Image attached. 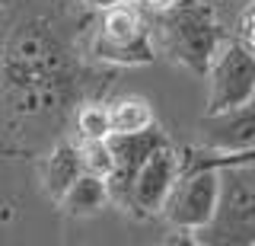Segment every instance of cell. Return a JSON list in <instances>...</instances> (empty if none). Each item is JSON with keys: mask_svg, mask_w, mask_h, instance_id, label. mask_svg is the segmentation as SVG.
<instances>
[{"mask_svg": "<svg viewBox=\"0 0 255 246\" xmlns=\"http://www.w3.org/2000/svg\"><path fill=\"white\" fill-rule=\"evenodd\" d=\"M156 32L172 61L207 77L211 61L223 42V29L214 16L211 3H204V0H172L169 6L159 10Z\"/></svg>", "mask_w": 255, "mask_h": 246, "instance_id": "cell-1", "label": "cell"}, {"mask_svg": "<svg viewBox=\"0 0 255 246\" xmlns=\"http://www.w3.org/2000/svg\"><path fill=\"white\" fill-rule=\"evenodd\" d=\"M214 218L191 234L204 246H255V163L223 166Z\"/></svg>", "mask_w": 255, "mask_h": 246, "instance_id": "cell-2", "label": "cell"}, {"mask_svg": "<svg viewBox=\"0 0 255 246\" xmlns=\"http://www.w3.org/2000/svg\"><path fill=\"white\" fill-rule=\"evenodd\" d=\"M93 54L112 64H150L156 58L150 29L143 26L131 3L118 0L112 6H102L99 32L93 38Z\"/></svg>", "mask_w": 255, "mask_h": 246, "instance_id": "cell-3", "label": "cell"}, {"mask_svg": "<svg viewBox=\"0 0 255 246\" xmlns=\"http://www.w3.org/2000/svg\"><path fill=\"white\" fill-rule=\"evenodd\" d=\"M207 115L227 112L255 99V48L246 42H227L217 48L207 70Z\"/></svg>", "mask_w": 255, "mask_h": 246, "instance_id": "cell-4", "label": "cell"}, {"mask_svg": "<svg viewBox=\"0 0 255 246\" xmlns=\"http://www.w3.org/2000/svg\"><path fill=\"white\" fill-rule=\"evenodd\" d=\"M217 195H220L217 170H182L175 186L166 195L159 214L172 227L185 230V234H195V230H201L214 218Z\"/></svg>", "mask_w": 255, "mask_h": 246, "instance_id": "cell-5", "label": "cell"}, {"mask_svg": "<svg viewBox=\"0 0 255 246\" xmlns=\"http://www.w3.org/2000/svg\"><path fill=\"white\" fill-rule=\"evenodd\" d=\"M106 141H109V150H112V160H115L112 173L106 176L109 202H115L118 208H128V195H131L137 170L156 147L169 144V138H166L156 125H150V128H143V131H112Z\"/></svg>", "mask_w": 255, "mask_h": 246, "instance_id": "cell-6", "label": "cell"}, {"mask_svg": "<svg viewBox=\"0 0 255 246\" xmlns=\"http://www.w3.org/2000/svg\"><path fill=\"white\" fill-rule=\"evenodd\" d=\"M182 173V160L179 154L163 144L156 147L153 154L143 160V166L134 176V186H131V195H128V211H134L137 218H150V214H159L163 211V202L169 195V189L175 186Z\"/></svg>", "mask_w": 255, "mask_h": 246, "instance_id": "cell-7", "label": "cell"}, {"mask_svg": "<svg viewBox=\"0 0 255 246\" xmlns=\"http://www.w3.org/2000/svg\"><path fill=\"white\" fill-rule=\"evenodd\" d=\"M204 147L233 154V150H249L255 147V99L246 106L227 109V112L207 115L201 122Z\"/></svg>", "mask_w": 255, "mask_h": 246, "instance_id": "cell-8", "label": "cell"}, {"mask_svg": "<svg viewBox=\"0 0 255 246\" xmlns=\"http://www.w3.org/2000/svg\"><path fill=\"white\" fill-rule=\"evenodd\" d=\"M61 211L70 214V218H93L109 205V186L102 176H93V173H80L74 179V186L64 192L61 198Z\"/></svg>", "mask_w": 255, "mask_h": 246, "instance_id": "cell-9", "label": "cell"}, {"mask_svg": "<svg viewBox=\"0 0 255 246\" xmlns=\"http://www.w3.org/2000/svg\"><path fill=\"white\" fill-rule=\"evenodd\" d=\"M83 173V163H80V147L77 144H58L48 154L45 160V170H42V186L45 192L61 202L64 192L74 186V179Z\"/></svg>", "mask_w": 255, "mask_h": 246, "instance_id": "cell-10", "label": "cell"}, {"mask_svg": "<svg viewBox=\"0 0 255 246\" xmlns=\"http://www.w3.org/2000/svg\"><path fill=\"white\" fill-rule=\"evenodd\" d=\"M109 125L112 131H143L153 125V109L143 99H122L109 106Z\"/></svg>", "mask_w": 255, "mask_h": 246, "instance_id": "cell-11", "label": "cell"}, {"mask_svg": "<svg viewBox=\"0 0 255 246\" xmlns=\"http://www.w3.org/2000/svg\"><path fill=\"white\" fill-rule=\"evenodd\" d=\"M80 163H83V173H93V176L106 179L112 173V166H115L109 141L106 138H83V144H80Z\"/></svg>", "mask_w": 255, "mask_h": 246, "instance_id": "cell-12", "label": "cell"}, {"mask_svg": "<svg viewBox=\"0 0 255 246\" xmlns=\"http://www.w3.org/2000/svg\"><path fill=\"white\" fill-rule=\"evenodd\" d=\"M77 131L80 138H109V106H83L77 112Z\"/></svg>", "mask_w": 255, "mask_h": 246, "instance_id": "cell-13", "label": "cell"}, {"mask_svg": "<svg viewBox=\"0 0 255 246\" xmlns=\"http://www.w3.org/2000/svg\"><path fill=\"white\" fill-rule=\"evenodd\" d=\"M243 38H246V45H249V48H255V10L243 22Z\"/></svg>", "mask_w": 255, "mask_h": 246, "instance_id": "cell-14", "label": "cell"}, {"mask_svg": "<svg viewBox=\"0 0 255 246\" xmlns=\"http://www.w3.org/2000/svg\"><path fill=\"white\" fill-rule=\"evenodd\" d=\"M143 3H150V6H153V10H163V6H169L172 0H143Z\"/></svg>", "mask_w": 255, "mask_h": 246, "instance_id": "cell-15", "label": "cell"}, {"mask_svg": "<svg viewBox=\"0 0 255 246\" xmlns=\"http://www.w3.org/2000/svg\"><path fill=\"white\" fill-rule=\"evenodd\" d=\"M86 3H93V6H99V10H102V6H112V3H118V0H86Z\"/></svg>", "mask_w": 255, "mask_h": 246, "instance_id": "cell-16", "label": "cell"}, {"mask_svg": "<svg viewBox=\"0 0 255 246\" xmlns=\"http://www.w3.org/2000/svg\"><path fill=\"white\" fill-rule=\"evenodd\" d=\"M125 3H143V0H125Z\"/></svg>", "mask_w": 255, "mask_h": 246, "instance_id": "cell-17", "label": "cell"}, {"mask_svg": "<svg viewBox=\"0 0 255 246\" xmlns=\"http://www.w3.org/2000/svg\"><path fill=\"white\" fill-rule=\"evenodd\" d=\"M0 3H3V0H0Z\"/></svg>", "mask_w": 255, "mask_h": 246, "instance_id": "cell-18", "label": "cell"}]
</instances>
